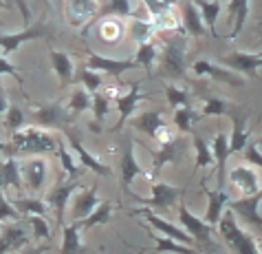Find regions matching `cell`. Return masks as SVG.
<instances>
[{
	"mask_svg": "<svg viewBox=\"0 0 262 254\" xmlns=\"http://www.w3.org/2000/svg\"><path fill=\"white\" fill-rule=\"evenodd\" d=\"M13 5L18 7L20 16H23V23L29 27V25H31V18H33V13H31V7H29V0H13Z\"/></svg>",
	"mask_w": 262,
	"mask_h": 254,
	"instance_id": "obj_54",
	"label": "cell"
},
{
	"mask_svg": "<svg viewBox=\"0 0 262 254\" xmlns=\"http://www.w3.org/2000/svg\"><path fill=\"white\" fill-rule=\"evenodd\" d=\"M55 38V27L51 20L40 18L38 23H31L25 27L20 33H5L0 35V55L9 57L18 47H23L25 42L31 40H53Z\"/></svg>",
	"mask_w": 262,
	"mask_h": 254,
	"instance_id": "obj_3",
	"label": "cell"
},
{
	"mask_svg": "<svg viewBox=\"0 0 262 254\" xmlns=\"http://www.w3.org/2000/svg\"><path fill=\"white\" fill-rule=\"evenodd\" d=\"M165 97H167V104H170L172 108L192 106L190 91L183 89V86H179V84H165Z\"/></svg>",
	"mask_w": 262,
	"mask_h": 254,
	"instance_id": "obj_38",
	"label": "cell"
},
{
	"mask_svg": "<svg viewBox=\"0 0 262 254\" xmlns=\"http://www.w3.org/2000/svg\"><path fill=\"white\" fill-rule=\"evenodd\" d=\"M77 80L82 82V86L91 93V95H93V93H97V89H99L101 84H104V77H101L99 71H93V69H89V67H79Z\"/></svg>",
	"mask_w": 262,
	"mask_h": 254,
	"instance_id": "obj_42",
	"label": "cell"
},
{
	"mask_svg": "<svg viewBox=\"0 0 262 254\" xmlns=\"http://www.w3.org/2000/svg\"><path fill=\"white\" fill-rule=\"evenodd\" d=\"M185 35H174V38L165 40L163 47V71L165 75L181 77L185 73Z\"/></svg>",
	"mask_w": 262,
	"mask_h": 254,
	"instance_id": "obj_10",
	"label": "cell"
},
{
	"mask_svg": "<svg viewBox=\"0 0 262 254\" xmlns=\"http://www.w3.org/2000/svg\"><path fill=\"white\" fill-rule=\"evenodd\" d=\"M91 93L84 89V86H79V89H75L71 93V100H69V113L73 115H79L84 111H89L91 108Z\"/></svg>",
	"mask_w": 262,
	"mask_h": 254,
	"instance_id": "obj_41",
	"label": "cell"
},
{
	"mask_svg": "<svg viewBox=\"0 0 262 254\" xmlns=\"http://www.w3.org/2000/svg\"><path fill=\"white\" fill-rule=\"evenodd\" d=\"M3 122H5V128L9 130V133H16V130H20V128L25 126V113H23V108H20L18 104H9Z\"/></svg>",
	"mask_w": 262,
	"mask_h": 254,
	"instance_id": "obj_45",
	"label": "cell"
},
{
	"mask_svg": "<svg viewBox=\"0 0 262 254\" xmlns=\"http://www.w3.org/2000/svg\"><path fill=\"white\" fill-rule=\"evenodd\" d=\"M99 33H101V38L108 42H117L123 33V25L117 23V20H106V23H101Z\"/></svg>",
	"mask_w": 262,
	"mask_h": 254,
	"instance_id": "obj_49",
	"label": "cell"
},
{
	"mask_svg": "<svg viewBox=\"0 0 262 254\" xmlns=\"http://www.w3.org/2000/svg\"><path fill=\"white\" fill-rule=\"evenodd\" d=\"M192 3L199 7V11H201V18H203V25H205L209 31H212L214 38H218V33H216V20L218 16H221V11H223V5H221V0H192Z\"/></svg>",
	"mask_w": 262,
	"mask_h": 254,
	"instance_id": "obj_32",
	"label": "cell"
},
{
	"mask_svg": "<svg viewBox=\"0 0 262 254\" xmlns=\"http://www.w3.org/2000/svg\"><path fill=\"white\" fill-rule=\"evenodd\" d=\"M258 248H260V252H262V241H260V243H258Z\"/></svg>",
	"mask_w": 262,
	"mask_h": 254,
	"instance_id": "obj_61",
	"label": "cell"
},
{
	"mask_svg": "<svg viewBox=\"0 0 262 254\" xmlns=\"http://www.w3.org/2000/svg\"><path fill=\"white\" fill-rule=\"evenodd\" d=\"M150 237L157 239V248L155 252H170V254H199V248H192V245H185V243H179L174 239H167V237H159L155 232H150Z\"/></svg>",
	"mask_w": 262,
	"mask_h": 254,
	"instance_id": "obj_35",
	"label": "cell"
},
{
	"mask_svg": "<svg viewBox=\"0 0 262 254\" xmlns=\"http://www.w3.org/2000/svg\"><path fill=\"white\" fill-rule=\"evenodd\" d=\"M183 27L185 31L194 35V38H201V35L207 33V27L203 25V18H201V11L192 0H185L183 3Z\"/></svg>",
	"mask_w": 262,
	"mask_h": 254,
	"instance_id": "obj_31",
	"label": "cell"
},
{
	"mask_svg": "<svg viewBox=\"0 0 262 254\" xmlns=\"http://www.w3.org/2000/svg\"><path fill=\"white\" fill-rule=\"evenodd\" d=\"M192 69H194L196 75H201V77H212L214 82H223V84H231V86H243V84H245V80L238 77V75H234L229 69H223V67H218V64H212V62H207V60H196V62L192 64Z\"/></svg>",
	"mask_w": 262,
	"mask_h": 254,
	"instance_id": "obj_19",
	"label": "cell"
},
{
	"mask_svg": "<svg viewBox=\"0 0 262 254\" xmlns=\"http://www.w3.org/2000/svg\"><path fill=\"white\" fill-rule=\"evenodd\" d=\"M177 208H179V219H181V223H183V230L194 239V243L199 245V248H212L214 245V241H212V226H207L201 217L192 214L183 199L179 201Z\"/></svg>",
	"mask_w": 262,
	"mask_h": 254,
	"instance_id": "obj_7",
	"label": "cell"
},
{
	"mask_svg": "<svg viewBox=\"0 0 262 254\" xmlns=\"http://www.w3.org/2000/svg\"><path fill=\"white\" fill-rule=\"evenodd\" d=\"M42 5H45V9H49V0H40Z\"/></svg>",
	"mask_w": 262,
	"mask_h": 254,
	"instance_id": "obj_59",
	"label": "cell"
},
{
	"mask_svg": "<svg viewBox=\"0 0 262 254\" xmlns=\"http://www.w3.org/2000/svg\"><path fill=\"white\" fill-rule=\"evenodd\" d=\"M20 172H23V181L29 190L40 192L47 181V172H49L47 159L42 155H33V157L25 159V162H20Z\"/></svg>",
	"mask_w": 262,
	"mask_h": 254,
	"instance_id": "obj_15",
	"label": "cell"
},
{
	"mask_svg": "<svg viewBox=\"0 0 262 254\" xmlns=\"http://www.w3.org/2000/svg\"><path fill=\"white\" fill-rule=\"evenodd\" d=\"M25 219H27L29 226H31L33 237H35V239H42V241H51V239H53V235H51V226H49V221H47V217L29 214V217H25Z\"/></svg>",
	"mask_w": 262,
	"mask_h": 254,
	"instance_id": "obj_44",
	"label": "cell"
},
{
	"mask_svg": "<svg viewBox=\"0 0 262 254\" xmlns=\"http://www.w3.org/2000/svg\"><path fill=\"white\" fill-rule=\"evenodd\" d=\"M82 188L79 181H57V184L47 192L45 201L49 203V208L55 212V219L60 226H64V217H67V206L73 199V192Z\"/></svg>",
	"mask_w": 262,
	"mask_h": 254,
	"instance_id": "obj_12",
	"label": "cell"
},
{
	"mask_svg": "<svg viewBox=\"0 0 262 254\" xmlns=\"http://www.w3.org/2000/svg\"><path fill=\"white\" fill-rule=\"evenodd\" d=\"M227 115L231 118L229 152L234 155V152H243V148L249 144V130H247V118H249V111H247V108H240L236 104H231Z\"/></svg>",
	"mask_w": 262,
	"mask_h": 254,
	"instance_id": "obj_13",
	"label": "cell"
},
{
	"mask_svg": "<svg viewBox=\"0 0 262 254\" xmlns=\"http://www.w3.org/2000/svg\"><path fill=\"white\" fill-rule=\"evenodd\" d=\"M29 243V235L23 226H18L16 221L7 223L0 232V254H7V252H18L27 248Z\"/></svg>",
	"mask_w": 262,
	"mask_h": 254,
	"instance_id": "obj_21",
	"label": "cell"
},
{
	"mask_svg": "<svg viewBox=\"0 0 262 254\" xmlns=\"http://www.w3.org/2000/svg\"><path fill=\"white\" fill-rule=\"evenodd\" d=\"M57 157H60V162H62V168L69 172V175H77L79 168H77V162H75V157L69 152L67 148V144H64L60 140V146H57Z\"/></svg>",
	"mask_w": 262,
	"mask_h": 254,
	"instance_id": "obj_50",
	"label": "cell"
},
{
	"mask_svg": "<svg viewBox=\"0 0 262 254\" xmlns=\"http://www.w3.org/2000/svg\"><path fill=\"white\" fill-rule=\"evenodd\" d=\"M23 172H20V159L18 157H5L0 162V190L13 188V190H23Z\"/></svg>",
	"mask_w": 262,
	"mask_h": 254,
	"instance_id": "obj_23",
	"label": "cell"
},
{
	"mask_svg": "<svg viewBox=\"0 0 262 254\" xmlns=\"http://www.w3.org/2000/svg\"><path fill=\"white\" fill-rule=\"evenodd\" d=\"M7 108H9V100H7V91H5V86H3V82H0V120H3V118H5Z\"/></svg>",
	"mask_w": 262,
	"mask_h": 254,
	"instance_id": "obj_55",
	"label": "cell"
},
{
	"mask_svg": "<svg viewBox=\"0 0 262 254\" xmlns=\"http://www.w3.org/2000/svg\"><path fill=\"white\" fill-rule=\"evenodd\" d=\"M11 203L23 217H29V214L47 217L51 212L49 203L45 199H38V197H18V199H11Z\"/></svg>",
	"mask_w": 262,
	"mask_h": 254,
	"instance_id": "obj_33",
	"label": "cell"
},
{
	"mask_svg": "<svg viewBox=\"0 0 262 254\" xmlns=\"http://www.w3.org/2000/svg\"><path fill=\"white\" fill-rule=\"evenodd\" d=\"M135 67H137L135 60H117V57H106V55L95 53V51H89V69L106 73L115 80H119L126 71L135 69Z\"/></svg>",
	"mask_w": 262,
	"mask_h": 254,
	"instance_id": "obj_16",
	"label": "cell"
},
{
	"mask_svg": "<svg viewBox=\"0 0 262 254\" xmlns=\"http://www.w3.org/2000/svg\"><path fill=\"white\" fill-rule=\"evenodd\" d=\"M20 217H23V214H20L18 210L13 208L11 199H7L5 190H0V223H7V221H18Z\"/></svg>",
	"mask_w": 262,
	"mask_h": 254,
	"instance_id": "obj_48",
	"label": "cell"
},
{
	"mask_svg": "<svg viewBox=\"0 0 262 254\" xmlns=\"http://www.w3.org/2000/svg\"><path fill=\"white\" fill-rule=\"evenodd\" d=\"M218 232H221L223 241L227 243L231 254H262L256 239L238 226V219L231 210L227 214L221 217V221H218Z\"/></svg>",
	"mask_w": 262,
	"mask_h": 254,
	"instance_id": "obj_2",
	"label": "cell"
},
{
	"mask_svg": "<svg viewBox=\"0 0 262 254\" xmlns=\"http://www.w3.org/2000/svg\"><path fill=\"white\" fill-rule=\"evenodd\" d=\"M229 181L243 194H256L260 190V177L256 175V170L249 168V166H236V168H231Z\"/></svg>",
	"mask_w": 262,
	"mask_h": 254,
	"instance_id": "obj_25",
	"label": "cell"
},
{
	"mask_svg": "<svg viewBox=\"0 0 262 254\" xmlns=\"http://www.w3.org/2000/svg\"><path fill=\"white\" fill-rule=\"evenodd\" d=\"M62 133L67 135V140H69V146L77 152V157H79V164H84L89 170H93L95 175L99 177H111L113 175V168L111 166H106V164H101L99 159L95 155H91L89 150L84 148V144H82V137H79V133L75 130V126H64L62 128Z\"/></svg>",
	"mask_w": 262,
	"mask_h": 254,
	"instance_id": "obj_11",
	"label": "cell"
},
{
	"mask_svg": "<svg viewBox=\"0 0 262 254\" xmlns=\"http://www.w3.org/2000/svg\"><path fill=\"white\" fill-rule=\"evenodd\" d=\"M145 95L141 93V86L139 82H135L133 86H130V91L128 93H123V95H117V111H119V120H117V124H115L113 130H121V126L126 124V122L133 118V113H135V108L137 104L143 100Z\"/></svg>",
	"mask_w": 262,
	"mask_h": 254,
	"instance_id": "obj_22",
	"label": "cell"
},
{
	"mask_svg": "<svg viewBox=\"0 0 262 254\" xmlns=\"http://www.w3.org/2000/svg\"><path fill=\"white\" fill-rule=\"evenodd\" d=\"M91 106H93V118H95V124L99 126L101 122L106 120V115L111 113V100L104 93H93L91 95Z\"/></svg>",
	"mask_w": 262,
	"mask_h": 254,
	"instance_id": "obj_43",
	"label": "cell"
},
{
	"mask_svg": "<svg viewBox=\"0 0 262 254\" xmlns=\"http://www.w3.org/2000/svg\"><path fill=\"white\" fill-rule=\"evenodd\" d=\"M130 124H133L135 130H139V133L152 137V140H157V135L161 133V128L167 126L161 111H143V113L137 115V118H133Z\"/></svg>",
	"mask_w": 262,
	"mask_h": 254,
	"instance_id": "obj_24",
	"label": "cell"
},
{
	"mask_svg": "<svg viewBox=\"0 0 262 254\" xmlns=\"http://www.w3.org/2000/svg\"><path fill=\"white\" fill-rule=\"evenodd\" d=\"M91 250H86L82 241H79V226L75 221L64 223L62 226V248L60 254H89Z\"/></svg>",
	"mask_w": 262,
	"mask_h": 254,
	"instance_id": "obj_30",
	"label": "cell"
},
{
	"mask_svg": "<svg viewBox=\"0 0 262 254\" xmlns=\"http://www.w3.org/2000/svg\"><path fill=\"white\" fill-rule=\"evenodd\" d=\"M209 148H212V155H214V164H216V172H218V190H223V186L227 184V159L231 157L229 152V137L227 133H218L212 144H209Z\"/></svg>",
	"mask_w": 262,
	"mask_h": 254,
	"instance_id": "obj_18",
	"label": "cell"
},
{
	"mask_svg": "<svg viewBox=\"0 0 262 254\" xmlns=\"http://www.w3.org/2000/svg\"><path fill=\"white\" fill-rule=\"evenodd\" d=\"M111 214H113V203L111 201H99V206L93 210L86 219L75 221V223L79 226V230H91L95 226H101V223H108L111 221Z\"/></svg>",
	"mask_w": 262,
	"mask_h": 254,
	"instance_id": "obj_34",
	"label": "cell"
},
{
	"mask_svg": "<svg viewBox=\"0 0 262 254\" xmlns=\"http://www.w3.org/2000/svg\"><path fill=\"white\" fill-rule=\"evenodd\" d=\"M45 252H47L45 245H35V248H25L20 254H45Z\"/></svg>",
	"mask_w": 262,
	"mask_h": 254,
	"instance_id": "obj_56",
	"label": "cell"
},
{
	"mask_svg": "<svg viewBox=\"0 0 262 254\" xmlns=\"http://www.w3.org/2000/svg\"><path fill=\"white\" fill-rule=\"evenodd\" d=\"M0 9H13V0H0Z\"/></svg>",
	"mask_w": 262,
	"mask_h": 254,
	"instance_id": "obj_57",
	"label": "cell"
},
{
	"mask_svg": "<svg viewBox=\"0 0 262 254\" xmlns=\"http://www.w3.org/2000/svg\"><path fill=\"white\" fill-rule=\"evenodd\" d=\"M243 155H245V162L247 164H253V166H258V168H262V152L256 146V142L247 144V146L243 148Z\"/></svg>",
	"mask_w": 262,
	"mask_h": 254,
	"instance_id": "obj_52",
	"label": "cell"
},
{
	"mask_svg": "<svg viewBox=\"0 0 262 254\" xmlns=\"http://www.w3.org/2000/svg\"><path fill=\"white\" fill-rule=\"evenodd\" d=\"M108 16H117V18H130L135 13V7L130 0H108V7L104 9Z\"/></svg>",
	"mask_w": 262,
	"mask_h": 254,
	"instance_id": "obj_47",
	"label": "cell"
},
{
	"mask_svg": "<svg viewBox=\"0 0 262 254\" xmlns=\"http://www.w3.org/2000/svg\"><path fill=\"white\" fill-rule=\"evenodd\" d=\"M247 16H249V0H229L227 18H229V23H234V29H231V33L227 35V40L238 38V33L245 29Z\"/></svg>",
	"mask_w": 262,
	"mask_h": 254,
	"instance_id": "obj_29",
	"label": "cell"
},
{
	"mask_svg": "<svg viewBox=\"0 0 262 254\" xmlns=\"http://www.w3.org/2000/svg\"><path fill=\"white\" fill-rule=\"evenodd\" d=\"M99 206L97 199V184L91 188H82L79 194H73V208H71V221H82L86 219L93 210Z\"/></svg>",
	"mask_w": 262,
	"mask_h": 254,
	"instance_id": "obj_20",
	"label": "cell"
},
{
	"mask_svg": "<svg viewBox=\"0 0 262 254\" xmlns=\"http://www.w3.org/2000/svg\"><path fill=\"white\" fill-rule=\"evenodd\" d=\"M0 75H11L13 80H18L20 86H25V80H23L20 69L16 67V64H11L9 57H5V55H0Z\"/></svg>",
	"mask_w": 262,
	"mask_h": 254,
	"instance_id": "obj_51",
	"label": "cell"
},
{
	"mask_svg": "<svg viewBox=\"0 0 262 254\" xmlns=\"http://www.w3.org/2000/svg\"><path fill=\"white\" fill-rule=\"evenodd\" d=\"M145 177V170L139 166V162H137L135 157V146H133V140L130 137H126L123 140V148H121V159H119V186L121 190L130 194L133 199H137V194L133 192V179L135 177Z\"/></svg>",
	"mask_w": 262,
	"mask_h": 254,
	"instance_id": "obj_6",
	"label": "cell"
},
{
	"mask_svg": "<svg viewBox=\"0 0 262 254\" xmlns=\"http://www.w3.org/2000/svg\"><path fill=\"white\" fill-rule=\"evenodd\" d=\"M231 104H234V102L218 100V97H205V104H203L201 118H205V115H216V118H221V115H227Z\"/></svg>",
	"mask_w": 262,
	"mask_h": 254,
	"instance_id": "obj_46",
	"label": "cell"
},
{
	"mask_svg": "<svg viewBox=\"0 0 262 254\" xmlns=\"http://www.w3.org/2000/svg\"><path fill=\"white\" fill-rule=\"evenodd\" d=\"M223 64L227 69H234L245 77H258L256 71L262 67V53H247V51H231L223 57Z\"/></svg>",
	"mask_w": 262,
	"mask_h": 254,
	"instance_id": "obj_17",
	"label": "cell"
},
{
	"mask_svg": "<svg viewBox=\"0 0 262 254\" xmlns=\"http://www.w3.org/2000/svg\"><path fill=\"white\" fill-rule=\"evenodd\" d=\"M143 5L148 7L152 20H157L159 16H161V13H165L167 9H172V5L165 3V0H143Z\"/></svg>",
	"mask_w": 262,
	"mask_h": 254,
	"instance_id": "obj_53",
	"label": "cell"
},
{
	"mask_svg": "<svg viewBox=\"0 0 262 254\" xmlns=\"http://www.w3.org/2000/svg\"><path fill=\"white\" fill-rule=\"evenodd\" d=\"M33 122L35 126H45V128H64L71 124V115L69 111H64L62 104L49 102V104H40L33 108Z\"/></svg>",
	"mask_w": 262,
	"mask_h": 254,
	"instance_id": "obj_14",
	"label": "cell"
},
{
	"mask_svg": "<svg viewBox=\"0 0 262 254\" xmlns=\"http://www.w3.org/2000/svg\"><path fill=\"white\" fill-rule=\"evenodd\" d=\"M258 31H262V18L258 20Z\"/></svg>",
	"mask_w": 262,
	"mask_h": 254,
	"instance_id": "obj_60",
	"label": "cell"
},
{
	"mask_svg": "<svg viewBox=\"0 0 262 254\" xmlns=\"http://www.w3.org/2000/svg\"><path fill=\"white\" fill-rule=\"evenodd\" d=\"M51 67H53L57 80H60V86H69L75 77V69H73V57L64 51H51Z\"/></svg>",
	"mask_w": 262,
	"mask_h": 254,
	"instance_id": "obj_28",
	"label": "cell"
},
{
	"mask_svg": "<svg viewBox=\"0 0 262 254\" xmlns=\"http://www.w3.org/2000/svg\"><path fill=\"white\" fill-rule=\"evenodd\" d=\"M185 150H187V140L183 135H174L170 137V140H165L159 144V152H155V157H152V170H150V175L148 179L150 181H155L159 179V175H161V170H163V166L167 164H181L185 159Z\"/></svg>",
	"mask_w": 262,
	"mask_h": 254,
	"instance_id": "obj_4",
	"label": "cell"
},
{
	"mask_svg": "<svg viewBox=\"0 0 262 254\" xmlns=\"http://www.w3.org/2000/svg\"><path fill=\"white\" fill-rule=\"evenodd\" d=\"M256 146H258V148H260V152H262V137H260V140L256 142Z\"/></svg>",
	"mask_w": 262,
	"mask_h": 254,
	"instance_id": "obj_58",
	"label": "cell"
},
{
	"mask_svg": "<svg viewBox=\"0 0 262 254\" xmlns=\"http://www.w3.org/2000/svg\"><path fill=\"white\" fill-rule=\"evenodd\" d=\"M199 118H201V115H196L192 106L177 108V111H174V126L179 128L181 135H187L192 130V122H196Z\"/></svg>",
	"mask_w": 262,
	"mask_h": 254,
	"instance_id": "obj_40",
	"label": "cell"
},
{
	"mask_svg": "<svg viewBox=\"0 0 262 254\" xmlns=\"http://www.w3.org/2000/svg\"><path fill=\"white\" fill-rule=\"evenodd\" d=\"M97 0H69L67 3V18L73 27H82L86 20L95 16Z\"/></svg>",
	"mask_w": 262,
	"mask_h": 254,
	"instance_id": "obj_26",
	"label": "cell"
},
{
	"mask_svg": "<svg viewBox=\"0 0 262 254\" xmlns=\"http://www.w3.org/2000/svg\"><path fill=\"white\" fill-rule=\"evenodd\" d=\"M155 31H157V27H155L152 20H133V23H130V29H128L130 38H133L137 45L150 42L152 35H155Z\"/></svg>",
	"mask_w": 262,
	"mask_h": 254,
	"instance_id": "obj_36",
	"label": "cell"
},
{
	"mask_svg": "<svg viewBox=\"0 0 262 254\" xmlns=\"http://www.w3.org/2000/svg\"><path fill=\"white\" fill-rule=\"evenodd\" d=\"M192 144H194V150H196V166L194 170H201V168H209V166L214 164V155H212V148H209V144L203 140L201 135H194L192 137Z\"/></svg>",
	"mask_w": 262,
	"mask_h": 254,
	"instance_id": "obj_37",
	"label": "cell"
},
{
	"mask_svg": "<svg viewBox=\"0 0 262 254\" xmlns=\"http://www.w3.org/2000/svg\"><path fill=\"white\" fill-rule=\"evenodd\" d=\"M133 214H143L145 219H148V223L152 228H155L159 235H163L167 239H174V241H179V243H185V245H192V248H199V245L194 243V239L187 235V232L183 228H179L177 223H170L167 219H163V217H159L155 210L148 208V206H141V210H135Z\"/></svg>",
	"mask_w": 262,
	"mask_h": 254,
	"instance_id": "obj_9",
	"label": "cell"
},
{
	"mask_svg": "<svg viewBox=\"0 0 262 254\" xmlns=\"http://www.w3.org/2000/svg\"><path fill=\"white\" fill-rule=\"evenodd\" d=\"M205 194H207V210H205V217H203V221L207 223V226L216 228L218 221H221L223 217V208L227 206L229 201V194L225 190H209V188H205Z\"/></svg>",
	"mask_w": 262,
	"mask_h": 254,
	"instance_id": "obj_27",
	"label": "cell"
},
{
	"mask_svg": "<svg viewBox=\"0 0 262 254\" xmlns=\"http://www.w3.org/2000/svg\"><path fill=\"white\" fill-rule=\"evenodd\" d=\"M135 62H137V67H143L145 71H152V67H155V62H157V45L155 42L137 45Z\"/></svg>",
	"mask_w": 262,
	"mask_h": 254,
	"instance_id": "obj_39",
	"label": "cell"
},
{
	"mask_svg": "<svg viewBox=\"0 0 262 254\" xmlns=\"http://www.w3.org/2000/svg\"><path fill=\"white\" fill-rule=\"evenodd\" d=\"M260 203H262V188L256 194H243L240 199H229L227 208L240 217L247 226L262 230V214H260Z\"/></svg>",
	"mask_w": 262,
	"mask_h": 254,
	"instance_id": "obj_8",
	"label": "cell"
},
{
	"mask_svg": "<svg viewBox=\"0 0 262 254\" xmlns=\"http://www.w3.org/2000/svg\"><path fill=\"white\" fill-rule=\"evenodd\" d=\"M57 146H60V137H55L42 126H23L11 133V140L7 144H0V152L7 157H33L57 152Z\"/></svg>",
	"mask_w": 262,
	"mask_h": 254,
	"instance_id": "obj_1",
	"label": "cell"
},
{
	"mask_svg": "<svg viewBox=\"0 0 262 254\" xmlns=\"http://www.w3.org/2000/svg\"><path fill=\"white\" fill-rule=\"evenodd\" d=\"M183 194H185L183 188H177V186L165 184V181H161V179H155V181H152V186H150V197L141 199L139 194H137L135 201H139L141 206L152 208L155 212H157V210H159V212H167L170 208L179 206V201H181Z\"/></svg>",
	"mask_w": 262,
	"mask_h": 254,
	"instance_id": "obj_5",
	"label": "cell"
}]
</instances>
